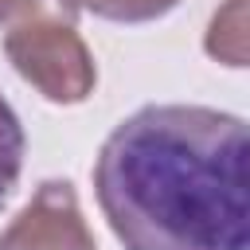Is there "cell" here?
I'll return each mask as SVG.
<instances>
[{"label": "cell", "instance_id": "52a82bcc", "mask_svg": "<svg viewBox=\"0 0 250 250\" xmlns=\"http://www.w3.org/2000/svg\"><path fill=\"white\" fill-rule=\"evenodd\" d=\"M20 16V0H0V23H12Z\"/></svg>", "mask_w": 250, "mask_h": 250}, {"label": "cell", "instance_id": "5b68a950", "mask_svg": "<svg viewBox=\"0 0 250 250\" xmlns=\"http://www.w3.org/2000/svg\"><path fill=\"white\" fill-rule=\"evenodd\" d=\"M23 152H27L23 125H20L16 109L8 105V98L0 94V207L12 199V191H16V184H20Z\"/></svg>", "mask_w": 250, "mask_h": 250}, {"label": "cell", "instance_id": "277c9868", "mask_svg": "<svg viewBox=\"0 0 250 250\" xmlns=\"http://www.w3.org/2000/svg\"><path fill=\"white\" fill-rule=\"evenodd\" d=\"M246 0H223V8L211 16L207 23V35H203V51L223 62V66H234L242 70L246 59H250V35H246Z\"/></svg>", "mask_w": 250, "mask_h": 250}, {"label": "cell", "instance_id": "3957f363", "mask_svg": "<svg viewBox=\"0 0 250 250\" xmlns=\"http://www.w3.org/2000/svg\"><path fill=\"white\" fill-rule=\"evenodd\" d=\"M0 250H98L70 180H43L0 230Z\"/></svg>", "mask_w": 250, "mask_h": 250}, {"label": "cell", "instance_id": "7a4b0ae2", "mask_svg": "<svg viewBox=\"0 0 250 250\" xmlns=\"http://www.w3.org/2000/svg\"><path fill=\"white\" fill-rule=\"evenodd\" d=\"M4 55L16 74L55 105H78L98 86V62L74 23L35 16L4 31Z\"/></svg>", "mask_w": 250, "mask_h": 250}, {"label": "cell", "instance_id": "6da1fadb", "mask_svg": "<svg viewBox=\"0 0 250 250\" xmlns=\"http://www.w3.org/2000/svg\"><path fill=\"white\" fill-rule=\"evenodd\" d=\"M250 133L211 105H141L98 148L94 195L125 250H250Z\"/></svg>", "mask_w": 250, "mask_h": 250}, {"label": "cell", "instance_id": "8992f818", "mask_svg": "<svg viewBox=\"0 0 250 250\" xmlns=\"http://www.w3.org/2000/svg\"><path fill=\"white\" fill-rule=\"evenodd\" d=\"M180 0H82L86 12H94L98 20L109 23H152L160 16H168Z\"/></svg>", "mask_w": 250, "mask_h": 250}]
</instances>
